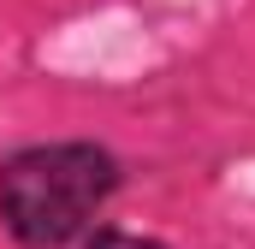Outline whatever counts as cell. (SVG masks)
I'll use <instances>...</instances> for the list:
<instances>
[{
	"mask_svg": "<svg viewBox=\"0 0 255 249\" xmlns=\"http://www.w3.org/2000/svg\"><path fill=\"white\" fill-rule=\"evenodd\" d=\"M119 184H125L119 154L89 136L24 142L0 154V226L12 232L18 249L83 244V232L101 220Z\"/></svg>",
	"mask_w": 255,
	"mask_h": 249,
	"instance_id": "cell-1",
	"label": "cell"
},
{
	"mask_svg": "<svg viewBox=\"0 0 255 249\" xmlns=\"http://www.w3.org/2000/svg\"><path fill=\"white\" fill-rule=\"evenodd\" d=\"M83 249H172V244L142 238V232H119V226H89L83 232Z\"/></svg>",
	"mask_w": 255,
	"mask_h": 249,
	"instance_id": "cell-2",
	"label": "cell"
}]
</instances>
